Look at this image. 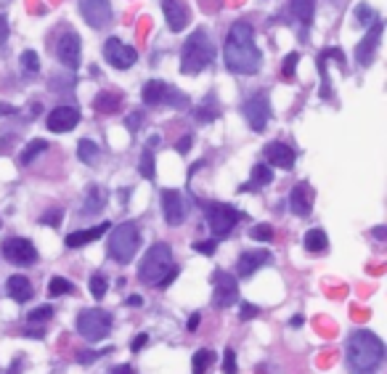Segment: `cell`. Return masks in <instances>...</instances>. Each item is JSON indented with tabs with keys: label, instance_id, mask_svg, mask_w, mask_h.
I'll use <instances>...</instances> for the list:
<instances>
[{
	"label": "cell",
	"instance_id": "cell-1",
	"mask_svg": "<svg viewBox=\"0 0 387 374\" xmlns=\"http://www.w3.org/2000/svg\"><path fill=\"white\" fill-rule=\"evenodd\" d=\"M225 67L236 75H255L263 67V53L255 45V32L247 21H236L223 45Z\"/></svg>",
	"mask_w": 387,
	"mask_h": 374
},
{
	"label": "cell",
	"instance_id": "cell-2",
	"mask_svg": "<svg viewBox=\"0 0 387 374\" xmlns=\"http://www.w3.org/2000/svg\"><path fill=\"white\" fill-rule=\"evenodd\" d=\"M345 361L353 374H374L385 361V343L371 332H353L345 345Z\"/></svg>",
	"mask_w": 387,
	"mask_h": 374
},
{
	"label": "cell",
	"instance_id": "cell-3",
	"mask_svg": "<svg viewBox=\"0 0 387 374\" xmlns=\"http://www.w3.org/2000/svg\"><path fill=\"white\" fill-rule=\"evenodd\" d=\"M178 276V268L173 265V250L170 244L157 242L143 255L141 265H138V279L149 287H170Z\"/></svg>",
	"mask_w": 387,
	"mask_h": 374
},
{
	"label": "cell",
	"instance_id": "cell-4",
	"mask_svg": "<svg viewBox=\"0 0 387 374\" xmlns=\"http://www.w3.org/2000/svg\"><path fill=\"white\" fill-rule=\"evenodd\" d=\"M213 61V43L204 30H196L186 40L184 53H181V72L184 75H199V72Z\"/></svg>",
	"mask_w": 387,
	"mask_h": 374
},
{
	"label": "cell",
	"instance_id": "cell-5",
	"mask_svg": "<svg viewBox=\"0 0 387 374\" xmlns=\"http://www.w3.org/2000/svg\"><path fill=\"white\" fill-rule=\"evenodd\" d=\"M138 244H141L138 226L130 221L120 223L117 229H112V236H109V258L120 265H128L133 260V255L138 253Z\"/></svg>",
	"mask_w": 387,
	"mask_h": 374
},
{
	"label": "cell",
	"instance_id": "cell-6",
	"mask_svg": "<svg viewBox=\"0 0 387 374\" xmlns=\"http://www.w3.org/2000/svg\"><path fill=\"white\" fill-rule=\"evenodd\" d=\"M202 207L215 239H225L228 233L234 231L239 218H245L242 213H236L231 204H223V202H202Z\"/></svg>",
	"mask_w": 387,
	"mask_h": 374
},
{
	"label": "cell",
	"instance_id": "cell-7",
	"mask_svg": "<svg viewBox=\"0 0 387 374\" xmlns=\"http://www.w3.org/2000/svg\"><path fill=\"white\" fill-rule=\"evenodd\" d=\"M112 329V316L101 311V308H91L77 316V332L85 340H103Z\"/></svg>",
	"mask_w": 387,
	"mask_h": 374
},
{
	"label": "cell",
	"instance_id": "cell-8",
	"mask_svg": "<svg viewBox=\"0 0 387 374\" xmlns=\"http://www.w3.org/2000/svg\"><path fill=\"white\" fill-rule=\"evenodd\" d=\"M0 253L3 258L13 265H32L38 263V250L30 239H21V236H9L6 242L0 244Z\"/></svg>",
	"mask_w": 387,
	"mask_h": 374
},
{
	"label": "cell",
	"instance_id": "cell-9",
	"mask_svg": "<svg viewBox=\"0 0 387 374\" xmlns=\"http://www.w3.org/2000/svg\"><path fill=\"white\" fill-rule=\"evenodd\" d=\"M213 284H215V295H213V305L215 308H228L239 300V284H236V276L225 271H215L213 273Z\"/></svg>",
	"mask_w": 387,
	"mask_h": 374
},
{
	"label": "cell",
	"instance_id": "cell-10",
	"mask_svg": "<svg viewBox=\"0 0 387 374\" xmlns=\"http://www.w3.org/2000/svg\"><path fill=\"white\" fill-rule=\"evenodd\" d=\"M80 53H82V45H80V35L74 30H64L56 40V56L62 61L64 67L69 70H77L80 67Z\"/></svg>",
	"mask_w": 387,
	"mask_h": 374
},
{
	"label": "cell",
	"instance_id": "cell-11",
	"mask_svg": "<svg viewBox=\"0 0 387 374\" xmlns=\"http://www.w3.org/2000/svg\"><path fill=\"white\" fill-rule=\"evenodd\" d=\"M103 56H106V61L112 64L114 70H130L133 64L138 61L135 48L125 45V43L117 40V38H109V40L103 43Z\"/></svg>",
	"mask_w": 387,
	"mask_h": 374
},
{
	"label": "cell",
	"instance_id": "cell-12",
	"mask_svg": "<svg viewBox=\"0 0 387 374\" xmlns=\"http://www.w3.org/2000/svg\"><path fill=\"white\" fill-rule=\"evenodd\" d=\"M80 13L93 30H103L112 21V3L109 0H80Z\"/></svg>",
	"mask_w": 387,
	"mask_h": 374
},
{
	"label": "cell",
	"instance_id": "cell-13",
	"mask_svg": "<svg viewBox=\"0 0 387 374\" xmlns=\"http://www.w3.org/2000/svg\"><path fill=\"white\" fill-rule=\"evenodd\" d=\"M245 117L252 131H257V133L265 131V125L271 120V101H268L265 93H255V96L245 104Z\"/></svg>",
	"mask_w": 387,
	"mask_h": 374
},
{
	"label": "cell",
	"instance_id": "cell-14",
	"mask_svg": "<svg viewBox=\"0 0 387 374\" xmlns=\"http://www.w3.org/2000/svg\"><path fill=\"white\" fill-rule=\"evenodd\" d=\"M382 30H385V24L377 19L374 24H371V30H369L366 38L358 43V48H356L358 64H364V67H369V64H371V59H374V53H377V48H379V38H382Z\"/></svg>",
	"mask_w": 387,
	"mask_h": 374
},
{
	"label": "cell",
	"instance_id": "cell-15",
	"mask_svg": "<svg viewBox=\"0 0 387 374\" xmlns=\"http://www.w3.org/2000/svg\"><path fill=\"white\" fill-rule=\"evenodd\" d=\"M162 210H164V221H167V226H181L186 218V207H184V197H181V192L164 189Z\"/></svg>",
	"mask_w": 387,
	"mask_h": 374
},
{
	"label": "cell",
	"instance_id": "cell-16",
	"mask_svg": "<svg viewBox=\"0 0 387 374\" xmlns=\"http://www.w3.org/2000/svg\"><path fill=\"white\" fill-rule=\"evenodd\" d=\"M48 131L53 133H67L72 128H77V122H80V111L74 109V106H56V109L48 114Z\"/></svg>",
	"mask_w": 387,
	"mask_h": 374
},
{
	"label": "cell",
	"instance_id": "cell-17",
	"mask_svg": "<svg viewBox=\"0 0 387 374\" xmlns=\"http://www.w3.org/2000/svg\"><path fill=\"white\" fill-rule=\"evenodd\" d=\"M271 260V253H263V250H247V253L239 255V260H236V276L239 279H249L252 273L265 265Z\"/></svg>",
	"mask_w": 387,
	"mask_h": 374
},
{
	"label": "cell",
	"instance_id": "cell-18",
	"mask_svg": "<svg viewBox=\"0 0 387 374\" xmlns=\"http://www.w3.org/2000/svg\"><path fill=\"white\" fill-rule=\"evenodd\" d=\"M265 160H268V165H274V167L289 170V167L295 165V149H289V146L281 141H271L265 146Z\"/></svg>",
	"mask_w": 387,
	"mask_h": 374
},
{
	"label": "cell",
	"instance_id": "cell-19",
	"mask_svg": "<svg viewBox=\"0 0 387 374\" xmlns=\"http://www.w3.org/2000/svg\"><path fill=\"white\" fill-rule=\"evenodd\" d=\"M162 11L170 30L173 32L186 30V24H189V9L184 6V0H162Z\"/></svg>",
	"mask_w": 387,
	"mask_h": 374
},
{
	"label": "cell",
	"instance_id": "cell-20",
	"mask_svg": "<svg viewBox=\"0 0 387 374\" xmlns=\"http://www.w3.org/2000/svg\"><path fill=\"white\" fill-rule=\"evenodd\" d=\"M289 204H292V213L295 215L308 218L310 210H313V189H310V183H297L295 189H292Z\"/></svg>",
	"mask_w": 387,
	"mask_h": 374
},
{
	"label": "cell",
	"instance_id": "cell-21",
	"mask_svg": "<svg viewBox=\"0 0 387 374\" xmlns=\"http://www.w3.org/2000/svg\"><path fill=\"white\" fill-rule=\"evenodd\" d=\"M109 229H112L109 223H99V226H93V229H82V231L69 233L64 242H67V247H85V244L101 239V233H106Z\"/></svg>",
	"mask_w": 387,
	"mask_h": 374
},
{
	"label": "cell",
	"instance_id": "cell-22",
	"mask_svg": "<svg viewBox=\"0 0 387 374\" xmlns=\"http://www.w3.org/2000/svg\"><path fill=\"white\" fill-rule=\"evenodd\" d=\"M167 96H170V85H164L162 80H152L143 85V93L141 99L143 104H149V106H159V104L167 101Z\"/></svg>",
	"mask_w": 387,
	"mask_h": 374
},
{
	"label": "cell",
	"instance_id": "cell-23",
	"mask_svg": "<svg viewBox=\"0 0 387 374\" xmlns=\"http://www.w3.org/2000/svg\"><path fill=\"white\" fill-rule=\"evenodd\" d=\"M6 287H9V295L16 300V303H27L32 297V284L27 276H11Z\"/></svg>",
	"mask_w": 387,
	"mask_h": 374
},
{
	"label": "cell",
	"instance_id": "cell-24",
	"mask_svg": "<svg viewBox=\"0 0 387 374\" xmlns=\"http://www.w3.org/2000/svg\"><path fill=\"white\" fill-rule=\"evenodd\" d=\"M93 106H96V111H101V114H114V111H120V106H123V99H120V93L101 91L93 99Z\"/></svg>",
	"mask_w": 387,
	"mask_h": 374
},
{
	"label": "cell",
	"instance_id": "cell-25",
	"mask_svg": "<svg viewBox=\"0 0 387 374\" xmlns=\"http://www.w3.org/2000/svg\"><path fill=\"white\" fill-rule=\"evenodd\" d=\"M106 192L101 186H88V197H85V204H82V213L80 215H91V213H99L103 204H106Z\"/></svg>",
	"mask_w": 387,
	"mask_h": 374
},
{
	"label": "cell",
	"instance_id": "cell-26",
	"mask_svg": "<svg viewBox=\"0 0 387 374\" xmlns=\"http://www.w3.org/2000/svg\"><path fill=\"white\" fill-rule=\"evenodd\" d=\"M329 247V239H326V231L324 229H310L305 233V250L308 253H324Z\"/></svg>",
	"mask_w": 387,
	"mask_h": 374
},
{
	"label": "cell",
	"instance_id": "cell-27",
	"mask_svg": "<svg viewBox=\"0 0 387 374\" xmlns=\"http://www.w3.org/2000/svg\"><path fill=\"white\" fill-rule=\"evenodd\" d=\"M48 149H51V146H48V141H43V138H35V141H30L27 146H24V152H21L19 162H21V165H32V162H35V157L45 154Z\"/></svg>",
	"mask_w": 387,
	"mask_h": 374
},
{
	"label": "cell",
	"instance_id": "cell-28",
	"mask_svg": "<svg viewBox=\"0 0 387 374\" xmlns=\"http://www.w3.org/2000/svg\"><path fill=\"white\" fill-rule=\"evenodd\" d=\"M77 157H80V162H85V165H96L99 157H101L99 143L91 141V138H82V141L77 143Z\"/></svg>",
	"mask_w": 387,
	"mask_h": 374
},
{
	"label": "cell",
	"instance_id": "cell-29",
	"mask_svg": "<svg viewBox=\"0 0 387 374\" xmlns=\"http://www.w3.org/2000/svg\"><path fill=\"white\" fill-rule=\"evenodd\" d=\"M271 181H274V170L268 165H255L252 167V183H245L242 192H249L252 186H268Z\"/></svg>",
	"mask_w": 387,
	"mask_h": 374
},
{
	"label": "cell",
	"instance_id": "cell-30",
	"mask_svg": "<svg viewBox=\"0 0 387 374\" xmlns=\"http://www.w3.org/2000/svg\"><path fill=\"white\" fill-rule=\"evenodd\" d=\"M292 13L303 24H310L313 13H316V0H292Z\"/></svg>",
	"mask_w": 387,
	"mask_h": 374
},
{
	"label": "cell",
	"instance_id": "cell-31",
	"mask_svg": "<svg viewBox=\"0 0 387 374\" xmlns=\"http://www.w3.org/2000/svg\"><path fill=\"white\" fill-rule=\"evenodd\" d=\"M213 351H196L194 353V358H191V372L194 374H204L207 372V366L213 364Z\"/></svg>",
	"mask_w": 387,
	"mask_h": 374
},
{
	"label": "cell",
	"instance_id": "cell-32",
	"mask_svg": "<svg viewBox=\"0 0 387 374\" xmlns=\"http://www.w3.org/2000/svg\"><path fill=\"white\" fill-rule=\"evenodd\" d=\"M48 292H51L53 297H59V295H72L74 292V284L62 279V276H53L51 284H48Z\"/></svg>",
	"mask_w": 387,
	"mask_h": 374
},
{
	"label": "cell",
	"instance_id": "cell-33",
	"mask_svg": "<svg viewBox=\"0 0 387 374\" xmlns=\"http://www.w3.org/2000/svg\"><path fill=\"white\" fill-rule=\"evenodd\" d=\"M154 146H149L146 143V149H143L141 154V175L143 178H154Z\"/></svg>",
	"mask_w": 387,
	"mask_h": 374
},
{
	"label": "cell",
	"instance_id": "cell-34",
	"mask_svg": "<svg viewBox=\"0 0 387 374\" xmlns=\"http://www.w3.org/2000/svg\"><path fill=\"white\" fill-rule=\"evenodd\" d=\"M249 236H252L255 242H271V239H274V229H271L268 223H257V226H252Z\"/></svg>",
	"mask_w": 387,
	"mask_h": 374
},
{
	"label": "cell",
	"instance_id": "cell-35",
	"mask_svg": "<svg viewBox=\"0 0 387 374\" xmlns=\"http://www.w3.org/2000/svg\"><path fill=\"white\" fill-rule=\"evenodd\" d=\"M106 290H109V284H106V279H103L101 273H93L91 276V292L96 300H101L103 295H106Z\"/></svg>",
	"mask_w": 387,
	"mask_h": 374
},
{
	"label": "cell",
	"instance_id": "cell-36",
	"mask_svg": "<svg viewBox=\"0 0 387 374\" xmlns=\"http://www.w3.org/2000/svg\"><path fill=\"white\" fill-rule=\"evenodd\" d=\"M21 67H24V72H30V75L40 72V59H38V53H35V51L21 53Z\"/></svg>",
	"mask_w": 387,
	"mask_h": 374
},
{
	"label": "cell",
	"instance_id": "cell-37",
	"mask_svg": "<svg viewBox=\"0 0 387 374\" xmlns=\"http://www.w3.org/2000/svg\"><path fill=\"white\" fill-rule=\"evenodd\" d=\"M356 19H358V24H364V27H371V24H374V11L369 9L366 3H361V6H358L356 9Z\"/></svg>",
	"mask_w": 387,
	"mask_h": 374
},
{
	"label": "cell",
	"instance_id": "cell-38",
	"mask_svg": "<svg viewBox=\"0 0 387 374\" xmlns=\"http://www.w3.org/2000/svg\"><path fill=\"white\" fill-rule=\"evenodd\" d=\"M53 316V308L51 305H40V308H35L30 316H27V321H38V324H43V321H48Z\"/></svg>",
	"mask_w": 387,
	"mask_h": 374
},
{
	"label": "cell",
	"instance_id": "cell-39",
	"mask_svg": "<svg viewBox=\"0 0 387 374\" xmlns=\"http://www.w3.org/2000/svg\"><path fill=\"white\" fill-rule=\"evenodd\" d=\"M223 374H236V353L231 348H225L223 353Z\"/></svg>",
	"mask_w": 387,
	"mask_h": 374
},
{
	"label": "cell",
	"instance_id": "cell-40",
	"mask_svg": "<svg viewBox=\"0 0 387 374\" xmlns=\"http://www.w3.org/2000/svg\"><path fill=\"white\" fill-rule=\"evenodd\" d=\"M297 61H300V56H297V53H289V56L284 59V70H281V75H284L286 80H289V77H295Z\"/></svg>",
	"mask_w": 387,
	"mask_h": 374
},
{
	"label": "cell",
	"instance_id": "cell-41",
	"mask_svg": "<svg viewBox=\"0 0 387 374\" xmlns=\"http://www.w3.org/2000/svg\"><path fill=\"white\" fill-rule=\"evenodd\" d=\"M257 314H260V308H257V305L242 303V314H239V319H242V321H249V319H255Z\"/></svg>",
	"mask_w": 387,
	"mask_h": 374
},
{
	"label": "cell",
	"instance_id": "cell-42",
	"mask_svg": "<svg viewBox=\"0 0 387 374\" xmlns=\"http://www.w3.org/2000/svg\"><path fill=\"white\" fill-rule=\"evenodd\" d=\"M194 250L202 255H213L215 253V239H207V242H194Z\"/></svg>",
	"mask_w": 387,
	"mask_h": 374
},
{
	"label": "cell",
	"instance_id": "cell-43",
	"mask_svg": "<svg viewBox=\"0 0 387 374\" xmlns=\"http://www.w3.org/2000/svg\"><path fill=\"white\" fill-rule=\"evenodd\" d=\"M141 122H143V114L141 111H135V114H130V117L125 120V125H128V131L130 133H135L138 128H141Z\"/></svg>",
	"mask_w": 387,
	"mask_h": 374
},
{
	"label": "cell",
	"instance_id": "cell-44",
	"mask_svg": "<svg viewBox=\"0 0 387 374\" xmlns=\"http://www.w3.org/2000/svg\"><path fill=\"white\" fill-rule=\"evenodd\" d=\"M40 223H43V226H59V223H62V213H59V210H53L51 215H43Z\"/></svg>",
	"mask_w": 387,
	"mask_h": 374
},
{
	"label": "cell",
	"instance_id": "cell-45",
	"mask_svg": "<svg viewBox=\"0 0 387 374\" xmlns=\"http://www.w3.org/2000/svg\"><path fill=\"white\" fill-rule=\"evenodd\" d=\"M146 343H149V334H146V332L135 334V340H133V343H130V351H133V353H135V351H141V348H143V345H146Z\"/></svg>",
	"mask_w": 387,
	"mask_h": 374
},
{
	"label": "cell",
	"instance_id": "cell-46",
	"mask_svg": "<svg viewBox=\"0 0 387 374\" xmlns=\"http://www.w3.org/2000/svg\"><path fill=\"white\" fill-rule=\"evenodd\" d=\"M189 149H191V136H184L178 141V154H189Z\"/></svg>",
	"mask_w": 387,
	"mask_h": 374
},
{
	"label": "cell",
	"instance_id": "cell-47",
	"mask_svg": "<svg viewBox=\"0 0 387 374\" xmlns=\"http://www.w3.org/2000/svg\"><path fill=\"white\" fill-rule=\"evenodd\" d=\"M202 324V316L199 314H191L189 316V332H196V326Z\"/></svg>",
	"mask_w": 387,
	"mask_h": 374
},
{
	"label": "cell",
	"instance_id": "cell-48",
	"mask_svg": "<svg viewBox=\"0 0 387 374\" xmlns=\"http://www.w3.org/2000/svg\"><path fill=\"white\" fill-rule=\"evenodd\" d=\"M6 38H9V24H6V19L0 16V45L6 43Z\"/></svg>",
	"mask_w": 387,
	"mask_h": 374
},
{
	"label": "cell",
	"instance_id": "cell-49",
	"mask_svg": "<svg viewBox=\"0 0 387 374\" xmlns=\"http://www.w3.org/2000/svg\"><path fill=\"white\" fill-rule=\"evenodd\" d=\"M99 356H101V353H80L77 358H80V364H93Z\"/></svg>",
	"mask_w": 387,
	"mask_h": 374
},
{
	"label": "cell",
	"instance_id": "cell-50",
	"mask_svg": "<svg viewBox=\"0 0 387 374\" xmlns=\"http://www.w3.org/2000/svg\"><path fill=\"white\" fill-rule=\"evenodd\" d=\"M109 374H133V369L128 364H123V366H114V369Z\"/></svg>",
	"mask_w": 387,
	"mask_h": 374
},
{
	"label": "cell",
	"instance_id": "cell-51",
	"mask_svg": "<svg viewBox=\"0 0 387 374\" xmlns=\"http://www.w3.org/2000/svg\"><path fill=\"white\" fill-rule=\"evenodd\" d=\"M125 303L130 305V308H138V305H141V297H138V295H130V297H128Z\"/></svg>",
	"mask_w": 387,
	"mask_h": 374
},
{
	"label": "cell",
	"instance_id": "cell-52",
	"mask_svg": "<svg viewBox=\"0 0 387 374\" xmlns=\"http://www.w3.org/2000/svg\"><path fill=\"white\" fill-rule=\"evenodd\" d=\"M303 321H305V316H300V314H297V316H292V321H289V324H292V326H295V329H297V326H303Z\"/></svg>",
	"mask_w": 387,
	"mask_h": 374
},
{
	"label": "cell",
	"instance_id": "cell-53",
	"mask_svg": "<svg viewBox=\"0 0 387 374\" xmlns=\"http://www.w3.org/2000/svg\"><path fill=\"white\" fill-rule=\"evenodd\" d=\"M374 236H377V239H385V236H387L385 226H377V229H374Z\"/></svg>",
	"mask_w": 387,
	"mask_h": 374
},
{
	"label": "cell",
	"instance_id": "cell-54",
	"mask_svg": "<svg viewBox=\"0 0 387 374\" xmlns=\"http://www.w3.org/2000/svg\"><path fill=\"white\" fill-rule=\"evenodd\" d=\"M19 369H21V358H16V364H13V369L9 374H19Z\"/></svg>",
	"mask_w": 387,
	"mask_h": 374
}]
</instances>
